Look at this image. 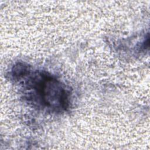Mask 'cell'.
I'll list each match as a JSON object with an SVG mask.
<instances>
[{
	"instance_id": "1",
	"label": "cell",
	"mask_w": 150,
	"mask_h": 150,
	"mask_svg": "<svg viewBox=\"0 0 150 150\" xmlns=\"http://www.w3.org/2000/svg\"><path fill=\"white\" fill-rule=\"evenodd\" d=\"M29 73V71H28ZM28 98L53 111H61L69 106L67 90L52 76L43 72H35L25 81Z\"/></svg>"
}]
</instances>
